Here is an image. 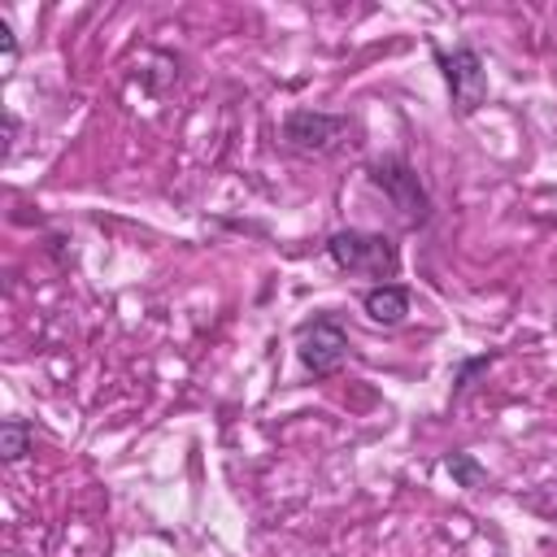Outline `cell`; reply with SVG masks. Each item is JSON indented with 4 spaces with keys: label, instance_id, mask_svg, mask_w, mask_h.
<instances>
[{
    "label": "cell",
    "instance_id": "obj_3",
    "mask_svg": "<svg viewBox=\"0 0 557 557\" xmlns=\"http://www.w3.org/2000/svg\"><path fill=\"white\" fill-rule=\"evenodd\" d=\"M348 131V117L339 113H322V109H296L283 122V139L296 152H326L339 144V135Z\"/></svg>",
    "mask_w": 557,
    "mask_h": 557
},
{
    "label": "cell",
    "instance_id": "obj_4",
    "mask_svg": "<svg viewBox=\"0 0 557 557\" xmlns=\"http://www.w3.org/2000/svg\"><path fill=\"white\" fill-rule=\"evenodd\" d=\"M370 178L392 196V205L400 209V218H405V222H426L431 200H426V191H422L418 174H413L405 161H374V165H370Z\"/></svg>",
    "mask_w": 557,
    "mask_h": 557
},
{
    "label": "cell",
    "instance_id": "obj_5",
    "mask_svg": "<svg viewBox=\"0 0 557 557\" xmlns=\"http://www.w3.org/2000/svg\"><path fill=\"white\" fill-rule=\"evenodd\" d=\"M300 366L309 370V374H331V370H339V361H344V352H348V335H344V326L339 322H331V318H313L305 331H300Z\"/></svg>",
    "mask_w": 557,
    "mask_h": 557
},
{
    "label": "cell",
    "instance_id": "obj_8",
    "mask_svg": "<svg viewBox=\"0 0 557 557\" xmlns=\"http://www.w3.org/2000/svg\"><path fill=\"white\" fill-rule=\"evenodd\" d=\"M444 466H448V474H453L461 487H483V483H487V470H483L470 453H453Z\"/></svg>",
    "mask_w": 557,
    "mask_h": 557
},
{
    "label": "cell",
    "instance_id": "obj_1",
    "mask_svg": "<svg viewBox=\"0 0 557 557\" xmlns=\"http://www.w3.org/2000/svg\"><path fill=\"white\" fill-rule=\"evenodd\" d=\"M326 252L339 270L348 274H374V278H392L396 265H400V252L387 235H374V231H335L326 239Z\"/></svg>",
    "mask_w": 557,
    "mask_h": 557
},
{
    "label": "cell",
    "instance_id": "obj_2",
    "mask_svg": "<svg viewBox=\"0 0 557 557\" xmlns=\"http://www.w3.org/2000/svg\"><path fill=\"white\" fill-rule=\"evenodd\" d=\"M440 65H444V78H448V91H453V109L461 117H470L483 96H487V70H483V57L474 48H453V52H440Z\"/></svg>",
    "mask_w": 557,
    "mask_h": 557
},
{
    "label": "cell",
    "instance_id": "obj_7",
    "mask_svg": "<svg viewBox=\"0 0 557 557\" xmlns=\"http://www.w3.org/2000/svg\"><path fill=\"white\" fill-rule=\"evenodd\" d=\"M26 444H30V426L17 422V418H9V422L0 426V457H4V461H17V457L26 453Z\"/></svg>",
    "mask_w": 557,
    "mask_h": 557
},
{
    "label": "cell",
    "instance_id": "obj_6",
    "mask_svg": "<svg viewBox=\"0 0 557 557\" xmlns=\"http://www.w3.org/2000/svg\"><path fill=\"white\" fill-rule=\"evenodd\" d=\"M361 305H366L370 322L396 326V322H405V313H409V292H405L400 283H379V287H370V292L361 296Z\"/></svg>",
    "mask_w": 557,
    "mask_h": 557
},
{
    "label": "cell",
    "instance_id": "obj_9",
    "mask_svg": "<svg viewBox=\"0 0 557 557\" xmlns=\"http://www.w3.org/2000/svg\"><path fill=\"white\" fill-rule=\"evenodd\" d=\"M0 48H4V61L13 65V61H17V39H13V30H9V22H0Z\"/></svg>",
    "mask_w": 557,
    "mask_h": 557
}]
</instances>
